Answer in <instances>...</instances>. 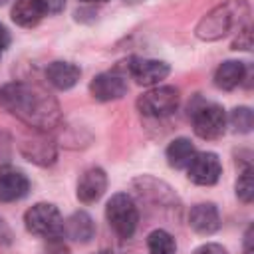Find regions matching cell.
Segmentation results:
<instances>
[{"instance_id": "cell-25", "label": "cell", "mask_w": 254, "mask_h": 254, "mask_svg": "<svg viewBox=\"0 0 254 254\" xmlns=\"http://www.w3.org/2000/svg\"><path fill=\"white\" fill-rule=\"evenodd\" d=\"M12 238H14L12 228L8 226V222H6L4 218H0V246H8V244H12Z\"/></svg>"}, {"instance_id": "cell-26", "label": "cell", "mask_w": 254, "mask_h": 254, "mask_svg": "<svg viewBox=\"0 0 254 254\" xmlns=\"http://www.w3.org/2000/svg\"><path fill=\"white\" fill-rule=\"evenodd\" d=\"M42 4L46 6V12L48 14H58V12L64 10L65 0H42Z\"/></svg>"}, {"instance_id": "cell-4", "label": "cell", "mask_w": 254, "mask_h": 254, "mask_svg": "<svg viewBox=\"0 0 254 254\" xmlns=\"http://www.w3.org/2000/svg\"><path fill=\"white\" fill-rule=\"evenodd\" d=\"M105 218L119 238H131L139 224V210L127 192H117L107 200Z\"/></svg>"}, {"instance_id": "cell-27", "label": "cell", "mask_w": 254, "mask_h": 254, "mask_svg": "<svg viewBox=\"0 0 254 254\" xmlns=\"http://www.w3.org/2000/svg\"><path fill=\"white\" fill-rule=\"evenodd\" d=\"M8 46H10V34H8V30L0 24V58H2V54L6 52Z\"/></svg>"}, {"instance_id": "cell-28", "label": "cell", "mask_w": 254, "mask_h": 254, "mask_svg": "<svg viewBox=\"0 0 254 254\" xmlns=\"http://www.w3.org/2000/svg\"><path fill=\"white\" fill-rule=\"evenodd\" d=\"M95 254H113V252H109V250H101V252H95Z\"/></svg>"}, {"instance_id": "cell-22", "label": "cell", "mask_w": 254, "mask_h": 254, "mask_svg": "<svg viewBox=\"0 0 254 254\" xmlns=\"http://www.w3.org/2000/svg\"><path fill=\"white\" fill-rule=\"evenodd\" d=\"M232 50H244V52L252 50V30L248 26H242L238 30V36L232 42Z\"/></svg>"}, {"instance_id": "cell-10", "label": "cell", "mask_w": 254, "mask_h": 254, "mask_svg": "<svg viewBox=\"0 0 254 254\" xmlns=\"http://www.w3.org/2000/svg\"><path fill=\"white\" fill-rule=\"evenodd\" d=\"M105 189H107V175H105V171L101 167H89V169H85L79 175L75 194H77L79 202L93 204V202H97L103 196Z\"/></svg>"}, {"instance_id": "cell-9", "label": "cell", "mask_w": 254, "mask_h": 254, "mask_svg": "<svg viewBox=\"0 0 254 254\" xmlns=\"http://www.w3.org/2000/svg\"><path fill=\"white\" fill-rule=\"evenodd\" d=\"M127 71L129 75L139 83V85H157L159 81H163L171 67L169 64L161 62V60H151V58H131L127 64Z\"/></svg>"}, {"instance_id": "cell-15", "label": "cell", "mask_w": 254, "mask_h": 254, "mask_svg": "<svg viewBox=\"0 0 254 254\" xmlns=\"http://www.w3.org/2000/svg\"><path fill=\"white\" fill-rule=\"evenodd\" d=\"M81 75V69L75 65V64H69V62H52L48 67H46V79L56 87V89H71L77 79Z\"/></svg>"}, {"instance_id": "cell-24", "label": "cell", "mask_w": 254, "mask_h": 254, "mask_svg": "<svg viewBox=\"0 0 254 254\" xmlns=\"http://www.w3.org/2000/svg\"><path fill=\"white\" fill-rule=\"evenodd\" d=\"M192 254H228V252L220 244H216V242H206V244L198 246Z\"/></svg>"}, {"instance_id": "cell-29", "label": "cell", "mask_w": 254, "mask_h": 254, "mask_svg": "<svg viewBox=\"0 0 254 254\" xmlns=\"http://www.w3.org/2000/svg\"><path fill=\"white\" fill-rule=\"evenodd\" d=\"M81 2H107V0H81Z\"/></svg>"}, {"instance_id": "cell-1", "label": "cell", "mask_w": 254, "mask_h": 254, "mask_svg": "<svg viewBox=\"0 0 254 254\" xmlns=\"http://www.w3.org/2000/svg\"><path fill=\"white\" fill-rule=\"evenodd\" d=\"M0 105L36 131L50 133L62 121L58 99L38 83L10 81L0 87Z\"/></svg>"}, {"instance_id": "cell-19", "label": "cell", "mask_w": 254, "mask_h": 254, "mask_svg": "<svg viewBox=\"0 0 254 254\" xmlns=\"http://www.w3.org/2000/svg\"><path fill=\"white\" fill-rule=\"evenodd\" d=\"M147 248H149V254H175L177 252L175 238L163 228H157L147 236Z\"/></svg>"}, {"instance_id": "cell-14", "label": "cell", "mask_w": 254, "mask_h": 254, "mask_svg": "<svg viewBox=\"0 0 254 254\" xmlns=\"http://www.w3.org/2000/svg\"><path fill=\"white\" fill-rule=\"evenodd\" d=\"M64 236H67L73 242L87 244L95 236V222H93V218L87 212H83V210L73 212L69 218L64 220Z\"/></svg>"}, {"instance_id": "cell-7", "label": "cell", "mask_w": 254, "mask_h": 254, "mask_svg": "<svg viewBox=\"0 0 254 254\" xmlns=\"http://www.w3.org/2000/svg\"><path fill=\"white\" fill-rule=\"evenodd\" d=\"M20 153L30 163L40 165V167H48V165L56 163L58 147H56L54 139L48 137V133L32 129V135H28L20 141Z\"/></svg>"}, {"instance_id": "cell-20", "label": "cell", "mask_w": 254, "mask_h": 254, "mask_svg": "<svg viewBox=\"0 0 254 254\" xmlns=\"http://www.w3.org/2000/svg\"><path fill=\"white\" fill-rule=\"evenodd\" d=\"M226 123H230L234 133H250L252 125H254V117H252V109L250 107H234L230 111V117L226 119Z\"/></svg>"}, {"instance_id": "cell-5", "label": "cell", "mask_w": 254, "mask_h": 254, "mask_svg": "<svg viewBox=\"0 0 254 254\" xmlns=\"http://www.w3.org/2000/svg\"><path fill=\"white\" fill-rule=\"evenodd\" d=\"M190 119H192V129L200 139L212 141L222 137V133L226 131V113L218 103L200 101L198 105L192 107Z\"/></svg>"}, {"instance_id": "cell-8", "label": "cell", "mask_w": 254, "mask_h": 254, "mask_svg": "<svg viewBox=\"0 0 254 254\" xmlns=\"http://www.w3.org/2000/svg\"><path fill=\"white\" fill-rule=\"evenodd\" d=\"M187 175L194 185H200V187L214 185L222 175V165L218 155L210 151L194 153L192 161L187 165Z\"/></svg>"}, {"instance_id": "cell-13", "label": "cell", "mask_w": 254, "mask_h": 254, "mask_svg": "<svg viewBox=\"0 0 254 254\" xmlns=\"http://www.w3.org/2000/svg\"><path fill=\"white\" fill-rule=\"evenodd\" d=\"M189 224L196 234H214L220 228V214L216 204L212 202H200L194 204L189 212Z\"/></svg>"}, {"instance_id": "cell-11", "label": "cell", "mask_w": 254, "mask_h": 254, "mask_svg": "<svg viewBox=\"0 0 254 254\" xmlns=\"http://www.w3.org/2000/svg\"><path fill=\"white\" fill-rule=\"evenodd\" d=\"M28 189H30V181L20 169L12 165L0 167V200L4 202L20 200L28 194Z\"/></svg>"}, {"instance_id": "cell-23", "label": "cell", "mask_w": 254, "mask_h": 254, "mask_svg": "<svg viewBox=\"0 0 254 254\" xmlns=\"http://www.w3.org/2000/svg\"><path fill=\"white\" fill-rule=\"evenodd\" d=\"M42 254H69V250L62 242V238H54V240L46 242V246L42 248Z\"/></svg>"}, {"instance_id": "cell-17", "label": "cell", "mask_w": 254, "mask_h": 254, "mask_svg": "<svg viewBox=\"0 0 254 254\" xmlns=\"http://www.w3.org/2000/svg\"><path fill=\"white\" fill-rule=\"evenodd\" d=\"M44 16H48V12L42 0H16L12 6V20L22 28H34Z\"/></svg>"}, {"instance_id": "cell-6", "label": "cell", "mask_w": 254, "mask_h": 254, "mask_svg": "<svg viewBox=\"0 0 254 254\" xmlns=\"http://www.w3.org/2000/svg\"><path fill=\"white\" fill-rule=\"evenodd\" d=\"M181 103V95L179 89L173 85H161L155 89H149L147 93H143L137 99V109L145 115V117H167L171 113L177 111Z\"/></svg>"}, {"instance_id": "cell-3", "label": "cell", "mask_w": 254, "mask_h": 254, "mask_svg": "<svg viewBox=\"0 0 254 254\" xmlns=\"http://www.w3.org/2000/svg\"><path fill=\"white\" fill-rule=\"evenodd\" d=\"M24 226L30 234L46 240L64 238V218L52 202H36L30 206L24 214Z\"/></svg>"}, {"instance_id": "cell-21", "label": "cell", "mask_w": 254, "mask_h": 254, "mask_svg": "<svg viewBox=\"0 0 254 254\" xmlns=\"http://www.w3.org/2000/svg\"><path fill=\"white\" fill-rule=\"evenodd\" d=\"M236 196L244 204L252 202V198H254V169L250 165L242 169V173L236 181Z\"/></svg>"}, {"instance_id": "cell-16", "label": "cell", "mask_w": 254, "mask_h": 254, "mask_svg": "<svg viewBox=\"0 0 254 254\" xmlns=\"http://www.w3.org/2000/svg\"><path fill=\"white\" fill-rule=\"evenodd\" d=\"M246 77V64L238 60H226L222 62L214 71V85L218 89L230 91L238 87Z\"/></svg>"}, {"instance_id": "cell-12", "label": "cell", "mask_w": 254, "mask_h": 254, "mask_svg": "<svg viewBox=\"0 0 254 254\" xmlns=\"http://www.w3.org/2000/svg\"><path fill=\"white\" fill-rule=\"evenodd\" d=\"M89 91L97 101H115L127 93V81L117 73L105 71L91 79Z\"/></svg>"}, {"instance_id": "cell-2", "label": "cell", "mask_w": 254, "mask_h": 254, "mask_svg": "<svg viewBox=\"0 0 254 254\" xmlns=\"http://www.w3.org/2000/svg\"><path fill=\"white\" fill-rule=\"evenodd\" d=\"M250 16V6L246 0H228L216 8H212L208 14L200 18L196 24V38L204 42H214L224 36H228L232 30H240L246 26V18Z\"/></svg>"}, {"instance_id": "cell-30", "label": "cell", "mask_w": 254, "mask_h": 254, "mask_svg": "<svg viewBox=\"0 0 254 254\" xmlns=\"http://www.w3.org/2000/svg\"><path fill=\"white\" fill-rule=\"evenodd\" d=\"M4 2H6V0H0V4H4Z\"/></svg>"}, {"instance_id": "cell-18", "label": "cell", "mask_w": 254, "mask_h": 254, "mask_svg": "<svg viewBox=\"0 0 254 254\" xmlns=\"http://www.w3.org/2000/svg\"><path fill=\"white\" fill-rule=\"evenodd\" d=\"M194 153H196L194 145H192L189 139L179 137V139H175V141L169 143L165 155H167V163H169L173 169H187V165L192 161Z\"/></svg>"}]
</instances>
